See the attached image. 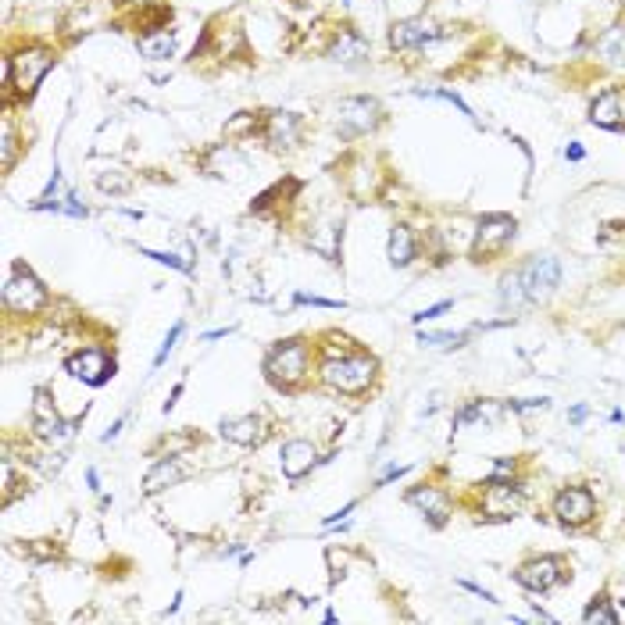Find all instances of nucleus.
Listing matches in <instances>:
<instances>
[{"mask_svg": "<svg viewBox=\"0 0 625 625\" xmlns=\"http://www.w3.org/2000/svg\"><path fill=\"white\" fill-rule=\"evenodd\" d=\"M376 372H379V361L368 354V350H340V354H329L318 368L322 383L337 394H347V397H361L368 394V386L376 383Z\"/></svg>", "mask_w": 625, "mask_h": 625, "instance_id": "1", "label": "nucleus"}, {"mask_svg": "<svg viewBox=\"0 0 625 625\" xmlns=\"http://www.w3.org/2000/svg\"><path fill=\"white\" fill-rule=\"evenodd\" d=\"M54 51L51 47H22L4 61V93L29 101L36 93V86L47 79V72L54 68Z\"/></svg>", "mask_w": 625, "mask_h": 625, "instance_id": "2", "label": "nucleus"}, {"mask_svg": "<svg viewBox=\"0 0 625 625\" xmlns=\"http://www.w3.org/2000/svg\"><path fill=\"white\" fill-rule=\"evenodd\" d=\"M308 372H311V347L300 337L279 340L265 354V379L283 394H293L308 379Z\"/></svg>", "mask_w": 625, "mask_h": 625, "instance_id": "3", "label": "nucleus"}, {"mask_svg": "<svg viewBox=\"0 0 625 625\" xmlns=\"http://www.w3.org/2000/svg\"><path fill=\"white\" fill-rule=\"evenodd\" d=\"M47 304H51L47 286L33 276V269L25 261H15L7 279H4V308L15 311V315H36Z\"/></svg>", "mask_w": 625, "mask_h": 625, "instance_id": "4", "label": "nucleus"}, {"mask_svg": "<svg viewBox=\"0 0 625 625\" xmlns=\"http://www.w3.org/2000/svg\"><path fill=\"white\" fill-rule=\"evenodd\" d=\"M383 125V104L376 97H343L337 104V132L343 140L368 136Z\"/></svg>", "mask_w": 625, "mask_h": 625, "instance_id": "5", "label": "nucleus"}, {"mask_svg": "<svg viewBox=\"0 0 625 625\" xmlns=\"http://www.w3.org/2000/svg\"><path fill=\"white\" fill-rule=\"evenodd\" d=\"M525 508V493L512 479H490L479 490V514L486 522H512Z\"/></svg>", "mask_w": 625, "mask_h": 625, "instance_id": "6", "label": "nucleus"}, {"mask_svg": "<svg viewBox=\"0 0 625 625\" xmlns=\"http://www.w3.org/2000/svg\"><path fill=\"white\" fill-rule=\"evenodd\" d=\"M514 222L512 215H483L475 226V243H472V261H493L497 254L508 250V243L514 239Z\"/></svg>", "mask_w": 625, "mask_h": 625, "instance_id": "7", "label": "nucleus"}, {"mask_svg": "<svg viewBox=\"0 0 625 625\" xmlns=\"http://www.w3.org/2000/svg\"><path fill=\"white\" fill-rule=\"evenodd\" d=\"M514 276H518V283L525 289V300L529 304H540V300H547L558 289V283H562V265H558V258L543 254V258H529Z\"/></svg>", "mask_w": 625, "mask_h": 625, "instance_id": "8", "label": "nucleus"}, {"mask_svg": "<svg viewBox=\"0 0 625 625\" xmlns=\"http://www.w3.org/2000/svg\"><path fill=\"white\" fill-rule=\"evenodd\" d=\"M64 372L86 386H104L108 379H114V357L104 347H83L64 361Z\"/></svg>", "mask_w": 625, "mask_h": 625, "instance_id": "9", "label": "nucleus"}, {"mask_svg": "<svg viewBox=\"0 0 625 625\" xmlns=\"http://www.w3.org/2000/svg\"><path fill=\"white\" fill-rule=\"evenodd\" d=\"M514 579H518V586H525V590H532V593H547V590L562 586V582L569 579V571H565V562H562V558L543 554V558H532V562L518 565Z\"/></svg>", "mask_w": 625, "mask_h": 625, "instance_id": "10", "label": "nucleus"}, {"mask_svg": "<svg viewBox=\"0 0 625 625\" xmlns=\"http://www.w3.org/2000/svg\"><path fill=\"white\" fill-rule=\"evenodd\" d=\"M554 514H558V522H562V525H569V529H582L586 522H593V514H597V501H593V493H590L586 486H565V490L554 497Z\"/></svg>", "mask_w": 625, "mask_h": 625, "instance_id": "11", "label": "nucleus"}, {"mask_svg": "<svg viewBox=\"0 0 625 625\" xmlns=\"http://www.w3.org/2000/svg\"><path fill=\"white\" fill-rule=\"evenodd\" d=\"M219 436L236 444V447H261L269 436V425L261 415H236V418H222L219 422Z\"/></svg>", "mask_w": 625, "mask_h": 625, "instance_id": "12", "label": "nucleus"}, {"mask_svg": "<svg viewBox=\"0 0 625 625\" xmlns=\"http://www.w3.org/2000/svg\"><path fill=\"white\" fill-rule=\"evenodd\" d=\"M444 36V25L429 22V18H404L390 25V47L394 51H407V47H422Z\"/></svg>", "mask_w": 625, "mask_h": 625, "instance_id": "13", "label": "nucleus"}, {"mask_svg": "<svg viewBox=\"0 0 625 625\" xmlns=\"http://www.w3.org/2000/svg\"><path fill=\"white\" fill-rule=\"evenodd\" d=\"M261 136L272 151H293L300 143V114L293 112H269L265 114V125H261Z\"/></svg>", "mask_w": 625, "mask_h": 625, "instance_id": "14", "label": "nucleus"}, {"mask_svg": "<svg viewBox=\"0 0 625 625\" xmlns=\"http://www.w3.org/2000/svg\"><path fill=\"white\" fill-rule=\"evenodd\" d=\"M33 429H36V436L40 440H64L72 429H68V422L57 415L54 400H51V394L47 390H36L33 394Z\"/></svg>", "mask_w": 625, "mask_h": 625, "instance_id": "15", "label": "nucleus"}, {"mask_svg": "<svg viewBox=\"0 0 625 625\" xmlns=\"http://www.w3.org/2000/svg\"><path fill=\"white\" fill-rule=\"evenodd\" d=\"M407 501L425 514V522L433 529H444L447 525V518H451V497H447V490H440V486H418V490L407 493Z\"/></svg>", "mask_w": 625, "mask_h": 625, "instance_id": "16", "label": "nucleus"}, {"mask_svg": "<svg viewBox=\"0 0 625 625\" xmlns=\"http://www.w3.org/2000/svg\"><path fill=\"white\" fill-rule=\"evenodd\" d=\"M279 464H283L286 479H304V475L318 464L315 444H311V440H286L283 451H279Z\"/></svg>", "mask_w": 625, "mask_h": 625, "instance_id": "17", "label": "nucleus"}, {"mask_svg": "<svg viewBox=\"0 0 625 625\" xmlns=\"http://www.w3.org/2000/svg\"><path fill=\"white\" fill-rule=\"evenodd\" d=\"M326 54H329V61H340V64H357V61L368 57V40L354 25H343Z\"/></svg>", "mask_w": 625, "mask_h": 625, "instance_id": "18", "label": "nucleus"}, {"mask_svg": "<svg viewBox=\"0 0 625 625\" xmlns=\"http://www.w3.org/2000/svg\"><path fill=\"white\" fill-rule=\"evenodd\" d=\"M186 479V468L179 457H161L147 475H143V493H161L169 486H179Z\"/></svg>", "mask_w": 625, "mask_h": 625, "instance_id": "19", "label": "nucleus"}, {"mask_svg": "<svg viewBox=\"0 0 625 625\" xmlns=\"http://www.w3.org/2000/svg\"><path fill=\"white\" fill-rule=\"evenodd\" d=\"M622 93L619 90H604L593 104H590V122L597 129H622Z\"/></svg>", "mask_w": 625, "mask_h": 625, "instance_id": "20", "label": "nucleus"}, {"mask_svg": "<svg viewBox=\"0 0 625 625\" xmlns=\"http://www.w3.org/2000/svg\"><path fill=\"white\" fill-rule=\"evenodd\" d=\"M418 254V243H415V232L411 226H394L390 229V265L394 269H407Z\"/></svg>", "mask_w": 625, "mask_h": 625, "instance_id": "21", "label": "nucleus"}, {"mask_svg": "<svg viewBox=\"0 0 625 625\" xmlns=\"http://www.w3.org/2000/svg\"><path fill=\"white\" fill-rule=\"evenodd\" d=\"M501 415H504V407H501V404H493V400H472V404H464V407L454 415V425L457 429H461V425H468V422L497 425V422H501Z\"/></svg>", "mask_w": 625, "mask_h": 625, "instance_id": "22", "label": "nucleus"}, {"mask_svg": "<svg viewBox=\"0 0 625 625\" xmlns=\"http://www.w3.org/2000/svg\"><path fill=\"white\" fill-rule=\"evenodd\" d=\"M140 54L147 61H169L175 54V33L171 29H154L140 36Z\"/></svg>", "mask_w": 625, "mask_h": 625, "instance_id": "23", "label": "nucleus"}, {"mask_svg": "<svg viewBox=\"0 0 625 625\" xmlns=\"http://www.w3.org/2000/svg\"><path fill=\"white\" fill-rule=\"evenodd\" d=\"M582 622L586 625H619V611L611 608V601H608V593H597L590 604H586V611H582Z\"/></svg>", "mask_w": 625, "mask_h": 625, "instance_id": "24", "label": "nucleus"}, {"mask_svg": "<svg viewBox=\"0 0 625 625\" xmlns=\"http://www.w3.org/2000/svg\"><path fill=\"white\" fill-rule=\"evenodd\" d=\"M597 51L608 57L611 64H619V68H622V64H625V25L608 29V33L597 40Z\"/></svg>", "mask_w": 625, "mask_h": 625, "instance_id": "25", "label": "nucleus"}, {"mask_svg": "<svg viewBox=\"0 0 625 625\" xmlns=\"http://www.w3.org/2000/svg\"><path fill=\"white\" fill-rule=\"evenodd\" d=\"M22 558H29V562H54V558H61V547H57L54 540H25V547H15Z\"/></svg>", "mask_w": 625, "mask_h": 625, "instance_id": "26", "label": "nucleus"}, {"mask_svg": "<svg viewBox=\"0 0 625 625\" xmlns=\"http://www.w3.org/2000/svg\"><path fill=\"white\" fill-rule=\"evenodd\" d=\"M97 190H101V193H129V190H132V179H129L122 169H108L97 175Z\"/></svg>", "mask_w": 625, "mask_h": 625, "instance_id": "27", "label": "nucleus"}, {"mask_svg": "<svg viewBox=\"0 0 625 625\" xmlns=\"http://www.w3.org/2000/svg\"><path fill=\"white\" fill-rule=\"evenodd\" d=\"M501 304L504 308H512V311H518V308H525L529 300H525V289H522V283H518V276H504L501 279Z\"/></svg>", "mask_w": 625, "mask_h": 625, "instance_id": "28", "label": "nucleus"}, {"mask_svg": "<svg viewBox=\"0 0 625 625\" xmlns=\"http://www.w3.org/2000/svg\"><path fill=\"white\" fill-rule=\"evenodd\" d=\"M258 129H261L258 112H239L232 122H226V136H250V132H258Z\"/></svg>", "mask_w": 625, "mask_h": 625, "instance_id": "29", "label": "nucleus"}, {"mask_svg": "<svg viewBox=\"0 0 625 625\" xmlns=\"http://www.w3.org/2000/svg\"><path fill=\"white\" fill-rule=\"evenodd\" d=\"M415 97H440V101L454 104V108H457L461 114H464V118H472V122H475V114H472V108H468V104H464V101L457 97L454 90H415Z\"/></svg>", "mask_w": 625, "mask_h": 625, "instance_id": "30", "label": "nucleus"}, {"mask_svg": "<svg viewBox=\"0 0 625 625\" xmlns=\"http://www.w3.org/2000/svg\"><path fill=\"white\" fill-rule=\"evenodd\" d=\"M468 340V333H418V343L425 347H461Z\"/></svg>", "mask_w": 625, "mask_h": 625, "instance_id": "31", "label": "nucleus"}, {"mask_svg": "<svg viewBox=\"0 0 625 625\" xmlns=\"http://www.w3.org/2000/svg\"><path fill=\"white\" fill-rule=\"evenodd\" d=\"M140 254L151 258V261H158V265H169L175 272H193L190 261H182V258H175V254H165V250H147V247H140Z\"/></svg>", "mask_w": 625, "mask_h": 625, "instance_id": "32", "label": "nucleus"}, {"mask_svg": "<svg viewBox=\"0 0 625 625\" xmlns=\"http://www.w3.org/2000/svg\"><path fill=\"white\" fill-rule=\"evenodd\" d=\"M15 151H18L15 129H11V125H4V143H0V165H4V171L15 169Z\"/></svg>", "mask_w": 625, "mask_h": 625, "instance_id": "33", "label": "nucleus"}, {"mask_svg": "<svg viewBox=\"0 0 625 625\" xmlns=\"http://www.w3.org/2000/svg\"><path fill=\"white\" fill-rule=\"evenodd\" d=\"M182 329H186L182 322H175V326L169 329V337H165V343H161V350H158V357H154V368H161V365L169 361V354L175 350V343H179V337H182Z\"/></svg>", "mask_w": 625, "mask_h": 625, "instance_id": "34", "label": "nucleus"}, {"mask_svg": "<svg viewBox=\"0 0 625 625\" xmlns=\"http://www.w3.org/2000/svg\"><path fill=\"white\" fill-rule=\"evenodd\" d=\"M293 304H311V308H329V311L347 308L343 300H326V297H315V293H297V297H293Z\"/></svg>", "mask_w": 625, "mask_h": 625, "instance_id": "35", "label": "nucleus"}, {"mask_svg": "<svg viewBox=\"0 0 625 625\" xmlns=\"http://www.w3.org/2000/svg\"><path fill=\"white\" fill-rule=\"evenodd\" d=\"M508 407H512V411H543V407H551V400H547V397H532V400H508Z\"/></svg>", "mask_w": 625, "mask_h": 625, "instance_id": "36", "label": "nucleus"}, {"mask_svg": "<svg viewBox=\"0 0 625 625\" xmlns=\"http://www.w3.org/2000/svg\"><path fill=\"white\" fill-rule=\"evenodd\" d=\"M454 308V300H440V304H433V308H425V311H418L415 315V322H425V318H440L444 311H451Z\"/></svg>", "mask_w": 625, "mask_h": 625, "instance_id": "37", "label": "nucleus"}, {"mask_svg": "<svg viewBox=\"0 0 625 625\" xmlns=\"http://www.w3.org/2000/svg\"><path fill=\"white\" fill-rule=\"evenodd\" d=\"M457 586H464V590H468V593H475V597H483L486 604H497V597H493L490 590H483L479 582H468V579H457Z\"/></svg>", "mask_w": 625, "mask_h": 625, "instance_id": "38", "label": "nucleus"}, {"mask_svg": "<svg viewBox=\"0 0 625 625\" xmlns=\"http://www.w3.org/2000/svg\"><path fill=\"white\" fill-rule=\"evenodd\" d=\"M404 472H407V464H394V468H386V475H383L376 486H390V483H394V479H400Z\"/></svg>", "mask_w": 625, "mask_h": 625, "instance_id": "39", "label": "nucleus"}, {"mask_svg": "<svg viewBox=\"0 0 625 625\" xmlns=\"http://www.w3.org/2000/svg\"><path fill=\"white\" fill-rule=\"evenodd\" d=\"M354 508H357V501H350V504H347V508H340V512L326 514V522H322V525H337V522H343V518L354 512Z\"/></svg>", "mask_w": 625, "mask_h": 625, "instance_id": "40", "label": "nucleus"}, {"mask_svg": "<svg viewBox=\"0 0 625 625\" xmlns=\"http://www.w3.org/2000/svg\"><path fill=\"white\" fill-rule=\"evenodd\" d=\"M586 415H590V407H586V404H575V407L569 411L571 425H582V422H586Z\"/></svg>", "mask_w": 625, "mask_h": 625, "instance_id": "41", "label": "nucleus"}, {"mask_svg": "<svg viewBox=\"0 0 625 625\" xmlns=\"http://www.w3.org/2000/svg\"><path fill=\"white\" fill-rule=\"evenodd\" d=\"M565 158H569V161H582V158H586V151H582L579 143H571L569 151H565Z\"/></svg>", "mask_w": 625, "mask_h": 625, "instance_id": "42", "label": "nucleus"}, {"mask_svg": "<svg viewBox=\"0 0 625 625\" xmlns=\"http://www.w3.org/2000/svg\"><path fill=\"white\" fill-rule=\"evenodd\" d=\"M122 425H125V418H118V422H114L112 429H108V433H104V436H101V440H104V444H112L114 436H118V433H122Z\"/></svg>", "mask_w": 625, "mask_h": 625, "instance_id": "43", "label": "nucleus"}, {"mask_svg": "<svg viewBox=\"0 0 625 625\" xmlns=\"http://www.w3.org/2000/svg\"><path fill=\"white\" fill-rule=\"evenodd\" d=\"M179 397H182V383H175V390H171V397L165 400V415H169L171 407H175V400H179Z\"/></svg>", "mask_w": 625, "mask_h": 625, "instance_id": "44", "label": "nucleus"}, {"mask_svg": "<svg viewBox=\"0 0 625 625\" xmlns=\"http://www.w3.org/2000/svg\"><path fill=\"white\" fill-rule=\"evenodd\" d=\"M86 483H90V490H101V475H97V468H90V472H86Z\"/></svg>", "mask_w": 625, "mask_h": 625, "instance_id": "45", "label": "nucleus"}, {"mask_svg": "<svg viewBox=\"0 0 625 625\" xmlns=\"http://www.w3.org/2000/svg\"><path fill=\"white\" fill-rule=\"evenodd\" d=\"M229 333H232V329H215V333H204V340H222Z\"/></svg>", "mask_w": 625, "mask_h": 625, "instance_id": "46", "label": "nucleus"}]
</instances>
